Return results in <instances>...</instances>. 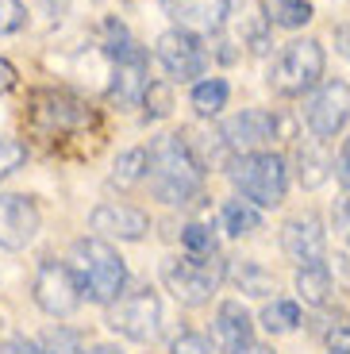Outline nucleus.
Here are the masks:
<instances>
[{"instance_id":"obj_1","label":"nucleus","mask_w":350,"mask_h":354,"mask_svg":"<svg viewBox=\"0 0 350 354\" xmlns=\"http://www.w3.org/2000/svg\"><path fill=\"white\" fill-rule=\"evenodd\" d=\"M150 189L166 204H185L201 189V158L193 154L189 139L158 135L150 142Z\"/></svg>"},{"instance_id":"obj_2","label":"nucleus","mask_w":350,"mask_h":354,"mask_svg":"<svg viewBox=\"0 0 350 354\" xmlns=\"http://www.w3.org/2000/svg\"><path fill=\"white\" fill-rule=\"evenodd\" d=\"M70 270L81 285V297L97 304H112L116 297L127 285V266L116 254V247L100 235H89V239H77L70 250Z\"/></svg>"},{"instance_id":"obj_3","label":"nucleus","mask_w":350,"mask_h":354,"mask_svg":"<svg viewBox=\"0 0 350 354\" xmlns=\"http://www.w3.org/2000/svg\"><path fill=\"white\" fill-rule=\"evenodd\" d=\"M231 181L243 193V201L258 204V208H277L289 193V169L285 158L270 151H254V154H239L231 162Z\"/></svg>"},{"instance_id":"obj_4","label":"nucleus","mask_w":350,"mask_h":354,"mask_svg":"<svg viewBox=\"0 0 350 354\" xmlns=\"http://www.w3.org/2000/svg\"><path fill=\"white\" fill-rule=\"evenodd\" d=\"M228 277V262L219 254H185V258H166L162 262V281L181 304L196 308L208 304L219 281Z\"/></svg>"},{"instance_id":"obj_5","label":"nucleus","mask_w":350,"mask_h":354,"mask_svg":"<svg viewBox=\"0 0 350 354\" xmlns=\"http://www.w3.org/2000/svg\"><path fill=\"white\" fill-rule=\"evenodd\" d=\"M324 77V46L315 39H293L270 66V88L277 97H300Z\"/></svg>"},{"instance_id":"obj_6","label":"nucleus","mask_w":350,"mask_h":354,"mask_svg":"<svg viewBox=\"0 0 350 354\" xmlns=\"http://www.w3.org/2000/svg\"><path fill=\"white\" fill-rule=\"evenodd\" d=\"M158 324H162V301L154 289H135L108 308V328L135 343H150L158 335Z\"/></svg>"},{"instance_id":"obj_7","label":"nucleus","mask_w":350,"mask_h":354,"mask_svg":"<svg viewBox=\"0 0 350 354\" xmlns=\"http://www.w3.org/2000/svg\"><path fill=\"white\" fill-rule=\"evenodd\" d=\"M154 58L162 62V70H166L174 81H193V77H201V73L208 70V50H204V43L193 35V31H181V27L158 35Z\"/></svg>"},{"instance_id":"obj_8","label":"nucleus","mask_w":350,"mask_h":354,"mask_svg":"<svg viewBox=\"0 0 350 354\" xmlns=\"http://www.w3.org/2000/svg\"><path fill=\"white\" fill-rule=\"evenodd\" d=\"M31 289H35V304L46 316H70L81 304V285H77V277H73V270L54 262V258H43V262H39Z\"/></svg>"},{"instance_id":"obj_9","label":"nucleus","mask_w":350,"mask_h":354,"mask_svg":"<svg viewBox=\"0 0 350 354\" xmlns=\"http://www.w3.org/2000/svg\"><path fill=\"white\" fill-rule=\"evenodd\" d=\"M308 131L315 139H335L350 120V85L347 81H327L308 100Z\"/></svg>"},{"instance_id":"obj_10","label":"nucleus","mask_w":350,"mask_h":354,"mask_svg":"<svg viewBox=\"0 0 350 354\" xmlns=\"http://www.w3.org/2000/svg\"><path fill=\"white\" fill-rule=\"evenodd\" d=\"M219 135H223L231 154H254L258 147L277 139V115L262 112V108H243L239 115H231L228 124H223Z\"/></svg>"},{"instance_id":"obj_11","label":"nucleus","mask_w":350,"mask_h":354,"mask_svg":"<svg viewBox=\"0 0 350 354\" xmlns=\"http://www.w3.org/2000/svg\"><path fill=\"white\" fill-rule=\"evenodd\" d=\"M39 223H43V216L31 196H0V247L4 250H24L35 239Z\"/></svg>"},{"instance_id":"obj_12","label":"nucleus","mask_w":350,"mask_h":354,"mask_svg":"<svg viewBox=\"0 0 350 354\" xmlns=\"http://www.w3.org/2000/svg\"><path fill=\"white\" fill-rule=\"evenodd\" d=\"M162 4L177 19V27L193 35H219L231 12V0H162Z\"/></svg>"},{"instance_id":"obj_13","label":"nucleus","mask_w":350,"mask_h":354,"mask_svg":"<svg viewBox=\"0 0 350 354\" xmlns=\"http://www.w3.org/2000/svg\"><path fill=\"white\" fill-rule=\"evenodd\" d=\"M89 223H93V231L100 239H127V243L142 239L150 231L147 212H139L131 204H100V208H93Z\"/></svg>"},{"instance_id":"obj_14","label":"nucleus","mask_w":350,"mask_h":354,"mask_svg":"<svg viewBox=\"0 0 350 354\" xmlns=\"http://www.w3.org/2000/svg\"><path fill=\"white\" fill-rule=\"evenodd\" d=\"M281 247L293 262L308 266V262H324V250H327V235H324V223L315 216H297L281 227Z\"/></svg>"},{"instance_id":"obj_15","label":"nucleus","mask_w":350,"mask_h":354,"mask_svg":"<svg viewBox=\"0 0 350 354\" xmlns=\"http://www.w3.org/2000/svg\"><path fill=\"white\" fill-rule=\"evenodd\" d=\"M250 316L239 301H223L216 312V328H212V339H216V351L219 354H243L250 346Z\"/></svg>"},{"instance_id":"obj_16","label":"nucleus","mask_w":350,"mask_h":354,"mask_svg":"<svg viewBox=\"0 0 350 354\" xmlns=\"http://www.w3.org/2000/svg\"><path fill=\"white\" fill-rule=\"evenodd\" d=\"M147 58H135V62H116V73H112V88L108 97L123 108H135L142 97H147Z\"/></svg>"},{"instance_id":"obj_17","label":"nucleus","mask_w":350,"mask_h":354,"mask_svg":"<svg viewBox=\"0 0 350 354\" xmlns=\"http://www.w3.org/2000/svg\"><path fill=\"white\" fill-rule=\"evenodd\" d=\"M297 292L304 304H327V297H331V270H327L324 262H308L297 270Z\"/></svg>"},{"instance_id":"obj_18","label":"nucleus","mask_w":350,"mask_h":354,"mask_svg":"<svg viewBox=\"0 0 350 354\" xmlns=\"http://www.w3.org/2000/svg\"><path fill=\"white\" fill-rule=\"evenodd\" d=\"M228 277L246 292V297H270V292H277L273 274H270V270H262L258 262H235L228 270Z\"/></svg>"},{"instance_id":"obj_19","label":"nucleus","mask_w":350,"mask_h":354,"mask_svg":"<svg viewBox=\"0 0 350 354\" xmlns=\"http://www.w3.org/2000/svg\"><path fill=\"white\" fill-rule=\"evenodd\" d=\"M262 12L273 27H289V31H297V27H304L312 19L308 0H262Z\"/></svg>"},{"instance_id":"obj_20","label":"nucleus","mask_w":350,"mask_h":354,"mask_svg":"<svg viewBox=\"0 0 350 354\" xmlns=\"http://www.w3.org/2000/svg\"><path fill=\"white\" fill-rule=\"evenodd\" d=\"M219 220H223L228 235H254V231H262V212L250 201H228Z\"/></svg>"},{"instance_id":"obj_21","label":"nucleus","mask_w":350,"mask_h":354,"mask_svg":"<svg viewBox=\"0 0 350 354\" xmlns=\"http://www.w3.org/2000/svg\"><path fill=\"white\" fill-rule=\"evenodd\" d=\"M142 177H150V151L135 147V151H123L120 158H116V166H112V185L131 189V185H139Z\"/></svg>"},{"instance_id":"obj_22","label":"nucleus","mask_w":350,"mask_h":354,"mask_svg":"<svg viewBox=\"0 0 350 354\" xmlns=\"http://www.w3.org/2000/svg\"><path fill=\"white\" fill-rule=\"evenodd\" d=\"M193 108L196 115H219L228 108V81L223 77H204L193 85Z\"/></svg>"},{"instance_id":"obj_23","label":"nucleus","mask_w":350,"mask_h":354,"mask_svg":"<svg viewBox=\"0 0 350 354\" xmlns=\"http://www.w3.org/2000/svg\"><path fill=\"white\" fill-rule=\"evenodd\" d=\"M327 169H331V162H327L324 151H315V147H308V142H300L297 147V177L304 189H315L327 181Z\"/></svg>"},{"instance_id":"obj_24","label":"nucleus","mask_w":350,"mask_h":354,"mask_svg":"<svg viewBox=\"0 0 350 354\" xmlns=\"http://www.w3.org/2000/svg\"><path fill=\"white\" fill-rule=\"evenodd\" d=\"M104 31H108L104 50H108V58H112V62H135V58H147V50H142V46L135 43L131 35H127V27H123V24L108 19V24H104Z\"/></svg>"},{"instance_id":"obj_25","label":"nucleus","mask_w":350,"mask_h":354,"mask_svg":"<svg viewBox=\"0 0 350 354\" xmlns=\"http://www.w3.org/2000/svg\"><path fill=\"white\" fill-rule=\"evenodd\" d=\"M297 324H300V304L293 301H270L262 308V328L270 335H289V331H297Z\"/></svg>"},{"instance_id":"obj_26","label":"nucleus","mask_w":350,"mask_h":354,"mask_svg":"<svg viewBox=\"0 0 350 354\" xmlns=\"http://www.w3.org/2000/svg\"><path fill=\"white\" fill-rule=\"evenodd\" d=\"M142 104H147V120H162V115H169V108H174V93H169L166 81H150Z\"/></svg>"},{"instance_id":"obj_27","label":"nucleus","mask_w":350,"mask_h":354,"mask_svg":"<svg viewBox=\"0 0 350 354\" xmlns=\"http://www.w3.org/2000/svg\"><path fill=\"white\" fill-rule=\"evenodd\" d=\"M181 243L189 254H216V235H212V227H204V223H189V227L181 231Z\"/></svg>"},{"instance_id":"obj_28","label":"nucleus","mask_w":350,"mask_h":354,"mask_svg":"<svg viewBox=\"0 0 350 354\" xmlns=\"http://www.w3.org/2000/svg\"><path fill=\"white\" fill-rule=\"evenodd\" d=\"M24 158H27L24 142L8 139V135H0V181H4L8 174H16V169L24 166Z\"/></svg>"},{"instance_id":"obj_29","label":"nucleus","mask_w":350,"mask_h":354,"mask_svg":"<svg viewBox=\"0 0 350 354\" xmlns=\"http://www.w3.org/2000/svg\"><path fill=\"white\" fill-rule=\"evenodd\" d=\"M27 24V12L19 0H0V35H16Z\"/></svg>"},{"instance_id":"obj_30","label":"nucleus","mask_w":350,"mask_h":354,"mask_svg":"<svg viewBox=\"0 0 350 354\" xmlns=\"http://www.w3.org/2000/svg\"><path fill=\"white\" fill-rule=\"evenodd\" d=\"M39 346H43V354H81L77 335H73V331H66V328L50 331V335H46Z\"/></svg>"},{"instance_id":"obj_31","label":"nucleus","mask_w":350,"mask_h":354,"mask_svg":"<svg viewBox=\"0 0 350 354\" xmlns=\"http://www.w3.org/2000/svg\"><path fill=\"white\" fill-rule=\"evenodd\" d=\"M169 354H212V343L204 335H196V331H185V335L174 339Z\"/></svg>"},{"instance_id":"obj_32","label":"nucleus","mask_w":350,"mask_h":354,"mask_svg":"<svg viewBox=\"0 0 350 354\" xmlns=\"http://www.w3.org/2000/svg\"><path fill=\"white\" fill-rule=\"evenodd\" d=\"M335 177H339V185L350 193V139L342 142V151H339V162H335Z\"/></svg>"},{"instance_id":"obj_33","label":"nucleus","mask_w":350,"mask_h":354,"mask_svg":"<svg viewBox=\"0 0 350 354\" xmlns=\"http://www.w3.org/2000/svg\"><path fill=\"white\" fill-rule=\"evenodd\" d=\"M246 43H250L254 54H266V50H270V35H266V27H262V24H254L250 31H246Z\"/></svg>"},{"instance_id":"obj_34","label":"nucleus","mask_w":350,"mask_h":354,"mask_svg":"<svg viewBox=\"0 0 350 354\" xmlns=\"http://www.w3.org/2000/svg\"><path fill=\"white\" fill-rule=\"evenodd\" d=\"M327 346H331V354H350V328H335L327 335Z\"/></svg>"},{"instance_id":"obj_35","label":"nucleus","mask_w":350,"mask_h":354,"mask_svg":"<svg viewBox=\"0 0 350 354\" xmlns=\"http://www.w3.org/2000/svg\"><path fill=\"white\" fill-rule=\"evenodd\" d=\"M16 77H19L16 66H12L8 58H0V97H4V93H8V88L16 85Z\"/></svg>"},{"instance_id":"obj_36","label":"nucleus","mask_w":350,"mask_h":354,"mask_svg":"<svg viewBox=\"0 0 350 354\" xmlns=\"http://www.w3.org/2000/svg\"><path fill=\"white\" fill-rule=\"evenodd\" d=\"M335 223H339V231H342V239L350 243V196H347V201L339 204V208H335Z\"/></svg>"},{"instance_id":"obj_37","label":"nucleus","mask_w":350,"mask_h":354,"mask_svg":"<svg viewBox=\"0 0 350 354\" xmlns=\"http://www.w3.org/2000/svg\"><path fill=\"white\" fill-rule=\"evenodd\" d=\"M335 46H339V54L350 62V27H335Z\"/></svg>"},{"instance_id":"obj_38","label":"nucleus","mask_w":350,"mask_h":354,"mask_svg":"<svg viewBox=\"0 0 350 354\" xmlns=\"http://www.w3.org/2000/svg\"><path fill=\"white\" fill-rule=\"evenodd\" d=\"M81 354H120L116 346H89V351H81Z\"/></svg>"},{"instance_id":"obj_39","label":"nucleus","mask_w":350,"mask_h":354,"mask_svg":"<svg viewBox=\"0 0 350 354\" xmlns=\"http://www.w3.org/2000/svg\"><path fill=\"white\" fill-rule=\"evenodd\" d=\"M243 354H273V351H270V346H262V343H250Z\"/></svg>"}]
</instances>
